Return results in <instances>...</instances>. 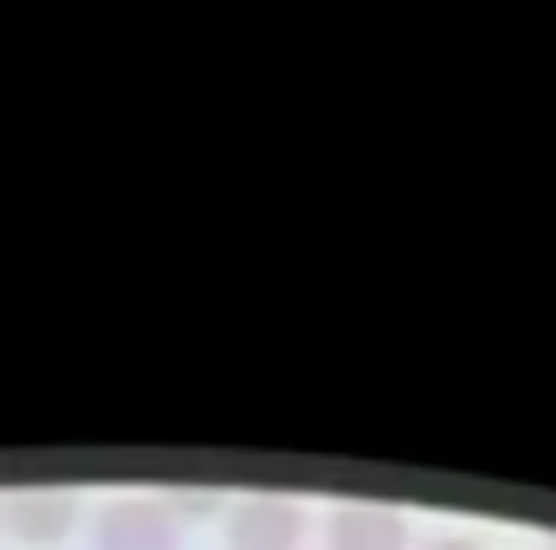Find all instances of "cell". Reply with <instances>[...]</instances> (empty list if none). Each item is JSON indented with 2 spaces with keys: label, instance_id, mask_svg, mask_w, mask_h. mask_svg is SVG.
<instances>
[{
  "label": "cell",
  "instance_id": "obj_1",
  "mask_svg": "<svg viewBox=\"0 0 556 550\" xmlns=\"http://www.w3.org/2000/svg\"><path fill=\"white\" fill-rule=\"evenodd\" d=\"M78 492L65 486H20V492H0V532L13 545H65L72 525H78Z\"/></svg>",
  "mask_w": 556,
  "mask_h": 550
},
{
  "label": "cell",
  "instance_id": "obj_6",
  "mask_svg": "<svg viewBox=\"0 0 556 550\" xmlns=\"http://www.w3.org/2000/svg\"><path fill=\"white\" fill-rule=\"evenodd\" d=\"M420 550H485L479 538H427Z\"/></svg>",
  "mask_w": 556,
  "mask_h": 550
},
{
  "label": "cell",
  "instance_id": "obj_3",
  "mask_svg": "<svg viewBox=\"0 0 556 550\" xmlns=\"http://www.w3.org/2000/svg\"><path fill=\"white\" fill-rule=\"evenodd\" d=\"M220 532H227V550H298V538H304V505L285 499V492H253V499L227 505Z\"/></svg>",
  "mask_w": 556,
  "mask_h": 550
},
{
  "label": "cell",
  "instance_id": "obj_5",
  "mask_svg": "<svg viewBox=\"0 0 556 550\" xmlns=\"http://www.w3.org/2000/svg\"><path fill=\"white\" fill-rule=\"evenodd\" d=\"M162 499V512L168 518H201V512H220V492L214 486H168V492H155Z\"/></svg>",
  "mask_w": 556,
  "mask_h": 550
},
{
  "label": "cell",
  "instance_id": "obj_7",
  "mask_svg": "<svg viewBox=\"0 0 556 550\" xmlns=\"http://www.w3.org/2000/svg\"><path fill=\"white\" fill-rule=\"evenodd\" d=\"M551 550H556V538H551Z\"/></svg>",
  "mask_w": 556,
  "mask_h": 550
},
{
  "label": "cell",
  "instance_id": "obj_4",
  "mask_svg": "<svg viewBox=\"0 0 556 550\" xmlns=\"http://www.w3.org/2000/svg\"><path fill=\"white\" fill-rule=\"evenodd\" d=\"M324 550H408V518L395 505L343 499L324 525Z\"/></svg>",
  "mask_w": 556,
  "mask_h": 550
},
{
  "label": "cell",
  "instance_id": "obj_2",
  "mask_svg": "<svg viewBox=\"0 0 556 550\" xmlns=\"http://www.w3.org/2000/svg\"><path fill=\"white\" fill-rule=\"evenodd\" d=\"M98 550H181V525L155 492H117L98 512Z\"/></svg>",
  "mask_w": 556,
  "mask_h": 550
}]
</instances>
